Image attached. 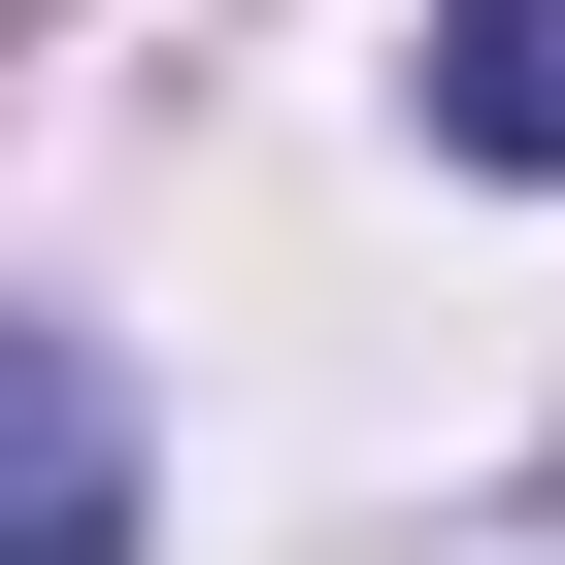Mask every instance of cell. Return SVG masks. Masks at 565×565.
Segmentation results:
<instances>
[{
	"label": "cell",
	"mask_w": 565,
	"mask_h": 565,
	"mask_svg": "<svg viewBox=\"0 0 565 565\" xmlns=\"http://www.w3.org/2000/svg\"><path fill=\"white\" fill-rule=\"evenodd\" d=\"M433 167H532L565 200V0H433Z\"/></svg>",
	"instance_id": "obj_2"
},
{
	"label": "cell",
	"mask_w": 565,
	"mask_h": 565,
	"mask_svg": "<svg viewBox=\"0 0 565 565\" xmlns=\"http://www.w3.org/2000/svg\"><path fill=\"white\" fill-rule=\"evenodd\" d=\"M0 565H134V399H100V333H0Z\"/></svg>",
	"instance_id": "obj_1"
}]
</instances>
